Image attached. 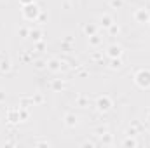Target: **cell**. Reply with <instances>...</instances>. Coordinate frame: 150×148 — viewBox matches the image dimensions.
I'll list each match as a JSON object with an SVG mask.
<instances>
[{
    "mask_svg": "<svg viewBox=\"0 0 150 148\" xmlns=\"http://www.w3.org/2000/svg\"><path fill=\"white\" fill-rule=\"evenodd\" d=\"M82 32H84L86 37H91V35L98 33V26H96L94 23H86V25L82 26Z\"/></svg>",
    "mask_w": 150,
    "mask_h": 148,
    "instance_id": "obj_9",
    "label": "cell"
},
{
    "mask_svg": "<svg viewBox=\"0 0 150 148\" xmlns=\"http://www.w3.org/2000/svg\"><path fill=\"white\" fill-rule=\"evenodd\" d=\"M19 117H21V122H26L30 118V111L28 108H19Z\"/></svg>",
    "mask_w": 150,
    "mask_h": 148,
    "instance_id": "obj_22",
    "label": "cell"
},
{
    "mask_svg": "<svg viewBox=\"0 0 150 148\" xmlns=\"http://www.w3.org/2000/svg\"><path fill=\"white\" fill-rule=\"evenodd\" d=\"M33 66H35V70H44V68H47V61H44V59H37V61L33 63Z\"/></svg>",
    "mask_w": 150,
    "mask_h": 148,
    "instance_id": "obj_24",
    "label": "cell"
},
{
    "mask_svg": "<svg viewBox=\"0 0 150 148\" xmlns=\"http://www.w3.org/2000/svg\"><path fill=\"white\" fill-rule=\"evenodd\" d=\"M94 106H96V110L100 111V113H107V111L112 110L113 101H112V98H110V96L103 94V96H98V99H96Z\"/></svg>",
    "mask_w": 150,
    "mask_h": 148,
    "instance_id": "obj_3",
    "label": "cell"
},
{
    "mask_svg": "<svg viewBox=\"0 0 150 148\" xmlns=\"http://www.w3.org/2000/svg\"><path fill=\"white\" fill-rule=\"evenodd\" d=\"M30 106H35V103H33V98L23 96V98L19 99V108H30Z\"/></svg>",
    "mask_w": 150,
    "mask_h": 148,
    "instance_id": "obj_13",
    "label": "cell"
},
{
    "mask_svg": "<svg viewBox=\"0 0 150 148\" xmlns=\"http://www.w3.org/2000/svg\"><path fill=\"white\" fill-rule=\"evenodd\" d=\"M5 99H7V94H5L4 91H0V103H4Z\"/></svg>",
    "mask_w": 150,
    "mask_h": 148,
    "instance_id": "obj_33",
    "label": "cell"
},
{
    "mask_svg": "<svg viewBox=\"0 0 150 148\" xmlns=\"http://www.w3.org/2000/svg\"><path fill=\"white\" fill-rule=\"evenodd\" d=\"M136 134H138V129H136V127L131 125V127L126 129V136H134V138H136Z\"/></svg>",
    "mask_w": 150,
    "mask_h": 148,
    "instance_id": "obj_28",
    "label": "cell"
},
{
    "mask_svg": "<svg viewBox=\"0 0 150 148\" xmlns=\"http://www.w3.org/2000/svg\"><path fill=\"white\" fill-rule=\"evenodd\" d=\"M122 147L126 148H136L138 147V141L134 140V136H126L124 141H122Z\"/></svg>",
    "mask_w": 150,
    "mask_h": 148,
    "instance_id": "obj_15",
    "label": "cell"
},
{
    "mask_svg": "<svg viewBox=\"0 0 150 148\" xmlns=\"http://www.w3.org/2000/svg\"><path fill=\"white\" fill-rule=\"evenodd\" d=\"M47 70L52 72V73H59L61 72V59H58V58L49 59L47 61Z\"/></svg>",
    "mask_w": 150,
    "mask_h": 148,
    "instance_id": "obj_6",
    "label": "cell"
},
{
    "mask_svg": "<svg viewBox=\"0 0 150 148\" xmlns=\"http://www.w3.org/2000/svg\"><path fill=\"white\" fill-rule=\"evenodd\" d=\"M11 68H12V65H11V59H9V58H4V56H2V63H0V72H2V73H7V72H11Z\"/></svg>",
    "mask_w": 150,
    "mask_h": 148,
    "instance_id": "obj_14",
    "label": "cell"
},
{
    "mask_svg": "<svg viewBox=\"0 0 150 148\" xmlns=\"http://www.w3.org/2000/svg\"><path fill=\"white\" fill-rule=\"evenodd\" d=\"M110 9H122L124 7V0H108Z\"/></svg>",
    "mask_w": 150,
    "mask_h": 148,
    "instance_id": "obj_20",
    "label": "cell"
},
{
    "mask_svg": "<svg viewBox=\"0 0 150 148\" xmlns=\"http://www.w3.org/2000/svg\"><path fill=\"white\" fill-rule=\"evenodd\" d=\"M143 122H145L147 125H150V108L145 111V120H143Z\"/></svg>",
    "mask_w": 150,
    "mask_h": 148,
    "instance_id": "obj_31",
    "label": "cell"
},
{
    "mask_svg": "<svg viewBox=\"0 0 150 148\" xmlns=\"http://www.w3.org/2000/svg\"><path fill=\"white\" fill-rule=\"evenodd\" d=\"M32 98H33V103H35V105H42V103L45 101V98H44V96H42L40 92H37V94H33Z\"/></svg>",
    "mask_w": 150,
    "mask_h": 148,
    "instance_id": "obj_25",
    "label": "cell"
},
{
    "mask_svg": "<svg viewBox=\"0 0 150 148\" xmlns=\"http://www.w3.org/2000/svg\"><path fill=\"white\" fill-rule=\"evenodd\" d=\"M7 122L9 124H19L21 122V117H19V108L18 110H9L7 111Z\"/></svg>",
    "mask_w": 150,
    "mask_h": 148,
    "instance_id": "obj_8",
    "label": "cell"
},
{
    "mask_svg": "<svg viewBox=\"0 0 150 148\" xmlns=\"http://www.w3.org/2000/svg\"><path fill=\"white\" fill-rule=\"evenodd\" d=\"M110 70H120L122 66H124V63H122V58H110Z\"/></svg>",
    "mask_w": 150,
    "mask_h": 148,
    "instance_id": "obj_16",
    "label": "cell"
},
{
    "mask_svg": "<svg viewBox=\"0 0 150 148\" xmlns=\"http://www.w3.org/2000/svg\"><path fill=\"white\" fill-rule=\"evenodd\" d=\"M113 23H115V21H113V18L110 14H103L101 19H100V25H101V28H105V30H108Z\"/></svg>",
    "mask_w": 150,
    "mask_h": 148,
    "instance_id": "obj_11",
    "label": "cell"
},
{
    "mask_svg": "<svg viewBox=\"0 0 150 148\" xmlns=\"http://www.w3.org/2000/svg\"><path fill=\"white\" fill-rule=\"evenodd\" d=\"M108 33H110L112 37H115V35H119V33H120V26H119L117 23H113L112 26L108 28Z\"/></svg>",
    "mask_w": 150,
    "mask_h": 148,
    "instance_id": "obj_23",
    "label": "cell"
},
{
    "mask_svg": "<svg viewBox=\"0 0 150 148\" xmlns=\"http://www.w3.org/2000/svg\"><path fill=\"white\" fill-rule=\"evenodd\" d=\"M28 37L32 38L35 44L37 42H42V37H44V33H42V30H30V33H28Z\"/></svg>",
    "mask_w": 150,
    "mask_h": 148,
    "instance_id": "obj_17",
    "label": "cell"
},
{
    "mask_svg": "<svg viewBox=\"0 0 150 148\" xmlns=\"http://www.w3.org/2000/svg\"><path fill=\"white\" fill-rule=\"evenodd\" d=\"M33 2H35V0H19V4H21V5H26V4H33Z\"/></svg>",
    "mask_w": 150,
    "mask_h": 148,
    "instance_id": "obj_34",
    "label": "cell"
},
{
    "mask_svg": "<svg viewBox=\"0 0 150 148\" xmlns=\"http://www.w3.org/2000/svg\"><path fill=\"white\" fill-rule=\"evenodd\" d=\"M77 115L72 113V111H68V113H65V117H63V122H65V125L68 127V129H74L75 125H77Z\"/></svg>",
    "mask_w": 150,
    "mask_h": 148,
    "instance_id": "obj_7",
    "label": "cell"
},
{
    "mask_svg": "<svg viewBox=\"0 0 150 148\" xmlns=\"http://www.w3.org/2000/svg\"><path fill=\"white\" fill-rule=\"evenodd\" d=\"M98 143H94V141H84L82 143V147H96Z\"/></svg>",
    "mask_w": 150,
    "mask_h": 148,
    "instance_id": "obj_32",
    "label": "cell"
},
{
    "mask_svg": "<svg viewBox=\"0 0 150 148\" xmlns=\"http://www.w3.org/2000/svg\"><path fill=\"white\" fill-rule=\"evenodd\" d=\"M33 145H35V147H51L52 143H51L49 140H44V138H40V140H35V141H33Z\"/></svg>",
    "mask_w": 150,
    "mask_h": 148,
    "instance_id": "obj_21",
    "label": "cell"
},
{
    "mask_svg": "<svg viewBox=\"0 0 150 148\" xmlns=\"http://www.w3.org/2000/svg\"><path fill=\"white\" fill-rule=\"evenodd\" d=\"M101 58H103V51H96V52L91 54V59H93V61H100Z\"/></svg>",
    "mask_w": 150,
    "mask_h": 148,
    "instance_id": "obj_27",
    "label": "cell"
},
{
    "mask_svg": "<svg viewBox=\"0 0 150 148\" xmlns=\"http://www.w3.org/2000/svg\"><path fill=\"white\" fill-rule=\"evenodd\" d=\"M86 75H87L86 70H80V72H79V77H86Z\"/></svg>",
    "mask_w": 150,
    "mask_h": 148,
    "instance_id": "obj_35",
    "label": "cell"
},
{
    "mask_svg": "<svg viewBox=\"0 0 150 148\" xmlns=\"http://www.w3.org/2000/svg\"><path fill=\"white\" fill-rule=\"evenodd\" d=\"M100 145H103V147H112L113 145V136L107 131V132H103L101 136H100Z\"/></svg>",
    "mask_w": 150,
    "mask_h": 148,
    "instance_id": "obj_10",
    "label": "cell"
},
{
    "mask_svg": "<svg viewBox=\"0 0 150 148\" xmlns=\"http://www.w3.org/2000/svg\"><path fill=\"white\" fill-rule=\"evenodd\" d=\"M133 18H134V21H136V23H142V25L149 23V19H150L149 9H136V11H134V14H133Z\"/></svg>",
    "mask_w": 150,
    "mask_h": 148,
    "instance_id": "obj_4",
    "label": "cell"
},
{
    "mask_svg": "<svg viewBox=\"0 0 150 148\" xmlns=\"http://www.w3.org/2000/svg\"><path fill=\"white\" fill-rule=\"evenodd\" d=\"M107 131H108L107 127H98V129L94 131V134H96V136H101V134H103V132H107Z\"/></svg>",
    "mask_w": 150,
    "mask_h": 148,
    "instance_id": "obj_29",
    "label": "cell"
},
{
    "mask_svg": "<svg viewBox=\"0 0 150 148\" xmlns=\"http://www.w3.org/2000/svg\"><path fill=\"white\" fill-rule=\"evenodd\" d=\"M28 33H30V30H28V28H25V26H21V28L18 30V35H19L21 38H26V37H28Z\"/></svg>",
    "mask_w": 150,
    "mask_h": 148,
    "instance_id": "obj_26",
    "label": "cell"
},
{
    "mask_svg": "<svg viewBox=\"0 0 150 148\" xmlns=\"http://www.w3.org/2000/svg\"><path fill=\"white\" fill-rule=\"evenodd\" d=\"M0 63H2V56H0Z\"/></svg>",
    "mask_w": 150,
    "mask_h": 148,
    "instance_id": "obj_36",
    "label": "cell"
},
{
    "mask_svg": "<svg viewBox=\"0 0 150 148\" xmlns=\"http://www.w3.org/2000/svg\"><path fill=\"white\" fill-rule=\"evenodd\" d=\"M40 12H42V9L38 7L35 2H33V4H26V5H23V9H21V16H23L25 21H37L38 16H40Z\"/></svg>",
    "mask_w": 150,
    "mask_h": 148,
    "instance_id": "obj_1",
    "label": "cell"
},
{
    "mask_svg": "<svg viewBox=\"0 0 150 148\" xmlns=\"http://www.w3.org/2000/svg\"><path fill=\"white\" fill-rule=\"evenodd\" d=\"M107 56L108 58H122V45L119 44H110L107 47Z\"/></svg>",
    "mask_w": 150,
    "mask_h": 148,
    "instance_id": "obj_5",
    "label": "cell"
},
{
    "mask_svg": "<svg viewBox=\"0 0 150 148\" xmlns=\"http://www.w3.org/2000/svg\"><path fill=\"white\" fill-rule=\"evenodd\" d=\"M51 89H52L54 92H61V91L65 89V80H63V78L52 80V82H51Z\"/></svg>",
    "mask_w": 150,
    "mask_h": 148,
    "instance_id": "obj_12",
    "label": "cell"
},
{
    "mask_svg": "<svg viewBox=\"0 0 150 148\" xmlns=\"http://www.w3.org/2000/svg\"><path fill=\"white\" fill-rule=\"evenodd\" d=\"M89 45H91V47H94V49H96V47H100V45H101V37H100L98 33L91 35V37H89Z\"/></svg>",
    "mask_w": 150,
    "mask_h": 148,
    "instance_id": "obj_18",
    "label": "cell"
},
{
    "mask_svg": "<svg viewBox=\"0 0 150 148\" xmlns=\"http://www.w3.org/2000/svg\"><path fill=\"white\" fill-rule=\"evenodd\" d=\"M134 84L140 89H150V68H140L134 72Z\"/></svg>",
    "mask_w": 150,
    "mask_h": 148,
    "instance_id": "obj_2",
    "label": "cell"
},
{
    "mask_svg": "<svg viewBox=\"0 0 150 148\" xmlns=\"http://www.w3.org/2000/svg\"><path fill=\"white\" fill-rule=\"evenodd\" d=\"M75 103H77V106H80V108H87V106H89V99H87L86 96H77Z\"/></svg>",
    "mask_w": 150,
    "mask_h": 148,
    "instance_id": "obj_19",
    "label": "cell"
},
{
    "mask_svg": "<svg viewBox=\"0 0 150 148\" xmlns=\"http://www.w3.org/2000/svg\"><path fill=\"white\" fill-rule=\"evenodd\" d=\"M149 25H150V19H149Z\"/></svg>",
    "mask_w": 150,
    "mask_h": 148,
    "instance_id": "obj_37",
    "label": "cell"
},
{
    "mask_svg": "<svg viewBox=\"0 0 150 148\" xmlns=\"http://www.w3.org/2000/svg\"><path fill=\"white\" fill-rule=\"evenodd\" d=\"M61 4H63V9H67V11L72 9V2H70V0H63Z\"/></svg>",
    "mask_w": 150,
    "mask_h": 148,
    "instance_id": "obj_30",
    "label": "cell"
}]
</instances>
